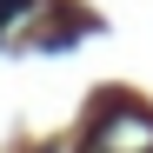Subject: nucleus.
<instances>
[{
	"instance_id": "nucleus-1",
	"label": "nucleus",
	"mask_w": 153,
	"mask_h": 153,
	"mask_svg": "<svg viewBox=\"0 0 153 153\" xmlns=\"http://www.w3.org/2000/svg\"><path fill=\"white\" fill-rule=\"evenodd\" d=\"M80 153H153V113H140V107H113V113H100Z\"/></svg>"
},
{
	"instance_id": "nucleus-2",
	"label": "nucleus",
	"mask_w": 153,
	"mask_h": 153,
	"mask_svg": "<svg viewBox=\"0 0 153 153\" xmlns=\"http://www.w3.org/2000/svg\"><path fill=\"white\" fill-rule=\"evenodd\" d=\"M20 7H33V0H0V27H7V20H20Z\"/></svg>"
}]
</instances>
